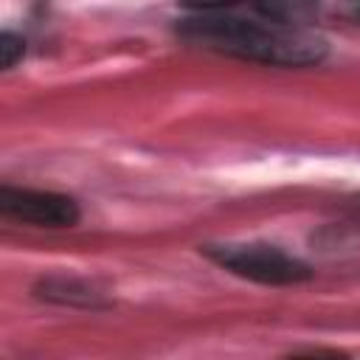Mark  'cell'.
<instances>
[{"label":"cell","mask_w":360,"mask_h":360,"mask_svg":"<svg viewBox=\"0 0 360 360\" xmlns=\"http://www.w3.org/2000/svg\"><path fill=\"white\" fill-rule=\"evenodd\" d=\"M177 31L202 48L264 65L298 68L321 62L326 53V42L307 28L276 25L270 20L256 22L222 11H197L194 17H186Z\"/></svg>","instance_id":"obj_1"},{"label":"cell","mask_w":360,"mask_h":360,"mask_svg":"<svg viewBox=\"0 0 360 360\" xmlns=\"http://www.w3.org/2000/svg\"><path fill=\"white\" fill-rule=\"evenodd\" d=\"M202 253L219 267L231 270L233 276H242L259 284H298L312 276V270L301 259L284 253L276 245H264V242L205 245Z\"/></svg>","instance_id":"obj_2"},{"label":"cell","mask_w":360,"mask_h":360,"mask_svg":"<svg viewBox=\"0 0 360 360\" xmlns=\"http://www.w3.org/2000/svg\"><path fill=\"white\" fill-rule=\"evenodd\" d=\"M0 211L11 219L39 225V228H70L79 222V205L68 194L39 191V188H0Z\"/></svg>","instance_id":"obj_3"},{"label":"cell","mask_w":360,"mask_h":360,"mask_svg":"<svg viewBox=\"0 0 360 360\" xmlns=\"http://www.w3.org/2000/svg\"><path fill=\"white\" fill-rule=\"evenodd\" d=\"M250 3L262 20L290 28H304L318 11V0H250Z\"/></svg>","instance_id":"obj_4"},{"label":"cell","mask_w":360,"mask_h":360,"mask_svg":"<svg viewBox=\"0 0 360 360\" xmlns=\"http://www.w3.org/2000/svg\"><path fill=\"white\" fill-rule=\"evenodd\" d=\"M22 51H25V42H22V37H17V34H11V31H3V37H0L3 68H14V65H17V59L22 56Z\"/></svg>","instance_id":"obj_5"},{"label":"cell","mask_w":360,"mask_h":360,"mask_svg":"<svg viewBox=\"0 0 360 360\" xmlns=\"http://www.w3.org/2000/svg\"><path fill=\"white\" fill-rule=\"evenodd\" d=\"M177 3H183L191 11H222V8H231V6L248 3V0H177Z\"/></svg>","instance_id":"obj_6"},{"label":"cell","mask_w":360,"mask_h":360,"mask_svg":"<svg viewBox=\"0 0 360 360\" xmlns=\"http://www.w3.org/2000/svg\"><path fill=\"white\" fill-rule=\"evenodd\" d=\"M340 8H343V14L349 20L360 22V0H340Z\"/></svg>","instance_id":"obj_7"}]
</instances>
